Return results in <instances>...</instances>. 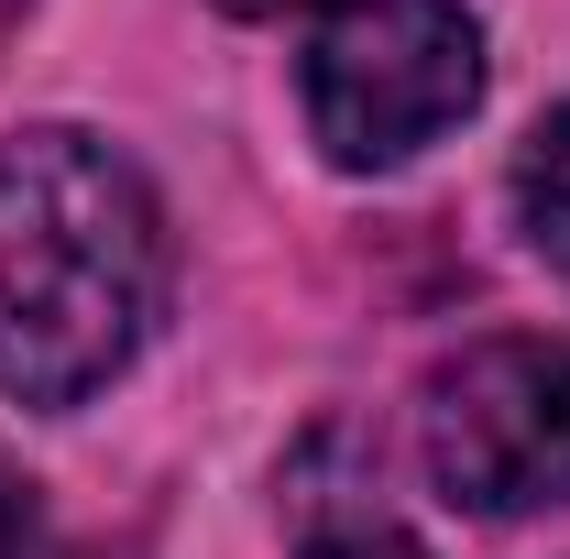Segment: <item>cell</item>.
Instances as JSON below:
<instances>
[{"mask_svg": "<svg viewBox=\"0 0 570 559\" xmlns=\"http://www.w3.org/2000/svg\"><path fill=\"white\" fill-rule=\"evenodd\" d=\"M515 219H527V242L570 275V110H549L527 133V154H515Z\"/></svg>", "mask_w": 570, "mask_h": 559, "instance_id": "4", "label": "cell"}, {"mask_svg": "<svg viewBox=\"0 0 570 559\" xmlns=\"http://www.w3.org/2000/svg\"><path fill=\"white\" fill-rule=\"evenodd\" d=\"M165 318V209L99 133L0 143V395L77 406Z\"/></svg>", "mask_w": 570, "mask_h": 559, "instance_id": "1", "label": "cell"}, {"mask_svg": "<svg viewBox=\"0 0 570 559\" xmlns=\"http://www.w3.org/2000/svg\"><path fill=\"white\" fill-rule=\"evenodd\" d=\"M307 559H428L417 538H395V527H341V538H318Z\"/></svg>", "mask_w": 570, "mask_h": 559, "instance_id": "6", "label": "cell"}, {"mask_svg": "<svg viewBox=\"0 0 570 559\" xmlns=\"http://www.w3.org/2000/svg\"><path fill=\"white\" fill-rule=\"evenodd\" d=\"M428 472L450 504H570V341H472L428 373Z\"/></svg>", "mask_w": 570, "mask_h": 559, "instance_id": "3", "label": "cell"}, {"mask_svg": "<svg viewBox=\"0 0 570 559\" xmlns=\"http://www.w3.org/2000/svg\"><path fill=\"white\" fill-rule=\"evenodd\" d=\"M219 11H242V22H285V11H330V0H219ZM352 11V0H341Z\"/></svg>", "mask_w": 570, "mask_h": 559, "instance_id": "7", "label": "cell"}, {"mask_svg": "<svg viewBox=\"0 0 570 559\" xmlns=\"http://www.w3.org/2000/svg\"><path fill=\"white\" fill-rule=\"evenodd\" d=\"M483 99V22L461 0H352L307 45V133L330 165H406Z\"/></svg>", "mask_w": 570, "mask_h": 559, "instance_id": "2", "label": "cell"}, {"mask_svg": "<svg viewBox=\"0 0 570 559\" xmlns=\"http://www.w3.org/2000/svg\"><path fill=\"white\" fill-rule=\"evenodd\" d=\"M0 559H67V538H56V516H45V493L22 483L11 461H0Z\"/></svg>", "mask_w": 570, "mask_h": 559, "instance_id": "5", "label": "cell"}]
</instances>
